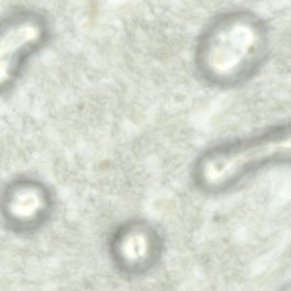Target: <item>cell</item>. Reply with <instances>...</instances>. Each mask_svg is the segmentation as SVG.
<instances>
[{"mask_svg": "<svg viewBox=\"0 0 291 291\" xmlns=\"http://www.w3.org/2000/svg\"><path fill=\"white\" fill-rule=\"evenodd\" d=\"M49 194L43 187L36 183L21 182L10 186L2 199L7 227L20 232L38 226L49 210Z\"/></svg>", "mask_w": 291, "mask_h": 291, "instance_id": "cell-1", "label": "cell"}, {"mask_svg": "<svg viewBox=\"0 0 291 291\" xmlns=\"http://www.w3.org/2000/svg\"><path fill=\"white\" fill-rule=\"evenodd\" d=\"M109 161L107 160H104L100 162L99 164V166L101 167H106L109 166Z\"/></svg>", "mask_w": 291, "mask_h": 291, "instance_id": "cell-2", "label": "cell"}]
</instances>
